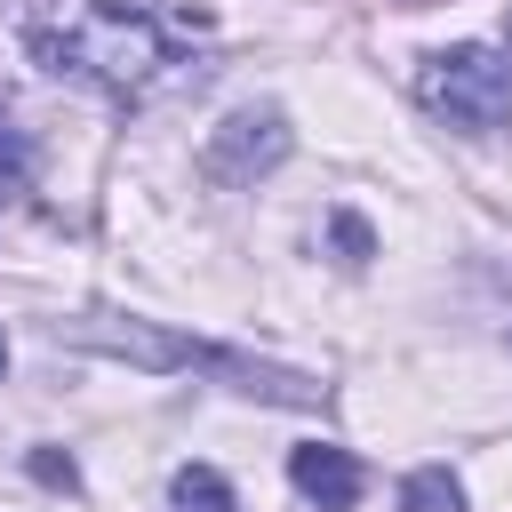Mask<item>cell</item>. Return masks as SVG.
Listing matches in <instances>:
<instances>
[{
	"label": "cell",
	"instance_id": "cell-7",
	"mask_svg": "<svg viewBox=\"0 0 512 512\" xmlns=\"http://www.w3.org/2000/svg\"><path fill=\"white\" fill-rule=\"evenodd\" d=\"M32 192V144H24V128L0 112V200H24Z\"/></svg>",
	"mask_w": 512,
	"mask_h": 512
},
{
	"label": "cell",
	"instance_id": "cell-1",
	"mask_svg": "<svg viewBox=\"0 0 512 512\" xmlns=\"http://www.w3.org/2000/svg\"><path fill=\"white\" fill-rule=\"evenodd\" d=\"M32 56L56 80L104 88V96H144L160 64H176V32L144 0H64L48 24H32Z\"/></svg>",
	"mask_w": 512,
	"mask_h": 512
},
{
	"label": "cell",
	"instance_id": "cell-10",
	"mask_svg": "<svg viewBox=\"0 0 512 512\" xmlns=\"http://www.w3.org/2000/svg\"><path fill=\"white\" fill-rule=\"evenodd\" d=\"M0 368H8V336H0Z\"/></svg>",
	"mask_w": 512,
	"mask_h": 512
},
{
	"label": "cell",
	"instance_id": "cell-9",
	"mask_svg": "<svg viewBox=\"0 0 512 512\" xmlns=\"http://www.w3.org/2000/svg\"><path fill=\"white\" fill-rule=\"evenodd\" d=\"M336 248H344V264H368V256H376V240H368L360 216H336Z\"/></svg>",
	"mask_w": 512,
	"mask_h": 512
},
{
	"label": "cell",
	"instance_id": "cell-6",
	"mask_svg": "<svg viewBox=\"0 0 512 512\" xmlns=\"http://www.w3.org/2000/svg\"><path fill=\"white\" fill-rule=\"evenodd\" d=\"M400 512H464V480L448 464H416L400 480Z\"/></svg>",
	"mask_w": 512,
	"mask_h": 512
},
{
	"label": "cell",
	"instance_id": "cell-2",
	"mask_svg": "<svg viewBox=\"0 0 512 512\" xmlns=\"http://www.w3.org/2000/svg\"><path fill=\"white\" fill-rule=\"evenodd\" d=\"M416 96H424V112L448 120L456 136H496V128L512 120V64H504L496 48H480V40H456V48L424 56Z\"/></svg>",
	"mask_w": 512,
	"mask_h": 512
},
{
	"label": "cell",
	"instance_id": "cell-11",
	"mask_svg": "<svg viewBox=\"0 0 512 512\" xmlns=\"http://www.w3.org/2000/svg\"><path fill=\"white\" fill-rule=\"evenodd\" d=\"M504 48H512V16H504Z\"/></svg>",
	"mask_w": 512,
	"mask_h": 512
},
{
	"label": "cell",
	"instance_id": "cell-8",
	"mask_svg": "<svg viewBox=\"0 0 512 512\" xmlns=\"http://www.w3.org/2000/svg\"><path fill=\"white\" fill-rule=\"evenodd\" d=\"M32 480H40V488L80 496V464H72V456H56V448H32Z\"/></svg>",
	"mask_w": 512,
	"mask_h": 512
},
{
	"label": "cell",
	"instance_id": "cell-4",
	"mask_svg": "<svg viewBox=\"0 0 512 512\" xmlns=\"http://www.w3.org/2000/svg\"><path fill=\"white\" fill-rule=\"evenodd\" d=\"M288 480H296V496L312 504V512H352L360 504V464H352V448H296L288 456Z\"/></svg>",
	"mask_w": 512,
	"mask_h": 512
},
{
	"label": "cell",
	"instance_id": "cell-5",
	"mask_svg": "<svg viewBox=\"0 0 512 512\" xmlns=\"http://www.w3.org/2000/svg\"><path fill=\"white\" fill-rule=\"evenodd\" d=\"M168 504H176V512H240V496H232V480H224L216 464H176Z\"/></svg>",
	"mask_w": 512,
	"mask_h": 512
},
{
	"label": "cell",
	"instance_id": "cell-3",
	"mask_svg": "<svg viewBox=\"0 0 512 512\" xmlns=\"http://www.w3.org/2000/svg\"><path fill=\"white\" fill-rule=\"evenodd\" d=\"M280 160H288V120H280L272 104L232 112V120L208 136V152H200V168H208L216 184H256V176H272Z\"/></svg>",
	"mask_w": 512,
	"mask_h": 512
}]
</instances>
